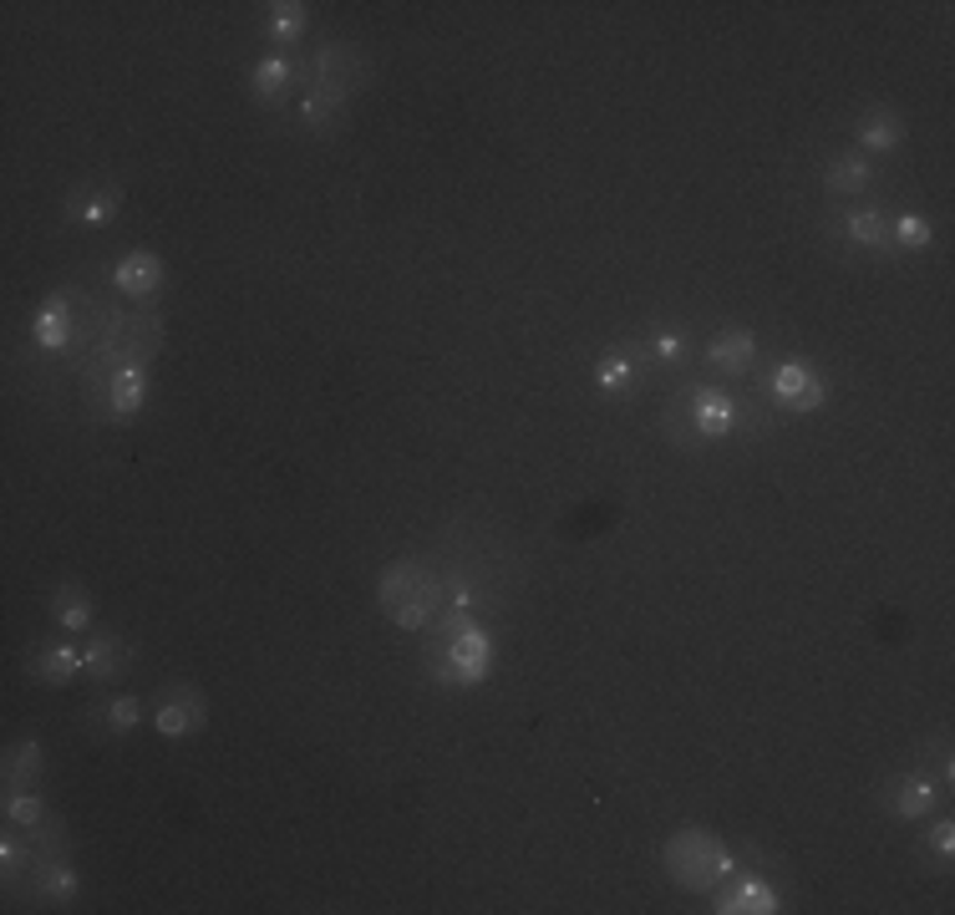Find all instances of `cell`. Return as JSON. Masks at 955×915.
Segmentation results:
<instances>
[{
	"mask_svg": "<svg viewBox=\"0 0 955 915\" xmlns=\"http://www.w3.org/2000/svg\"><path fill=\"white\" fill-rule=\"evenodd\" d=\"M376 595H382V611L392 615L396 626L418 631V626H428L432 611H438L442 585H438V575H432L428 565H418V560H396V565L382 570Z\"/></svg>",
	"mask_w": 955,
	"mask_h": 915,
	"instance_id": "1",
	"label": "cell"
},
{
	"mask_svg": "<svg viewBox=\"0 0 955 915\" xmlns=\"http://www.w3.org/2000/svg\"><path fill=\"white\" fill-rule=\"evenodd\" d=\"M666 875L686 891H712L716 879L732 875V855L727 844H716L706 829H681L666 844Z\"/></svg>",
	"mask_w": 955,
	"mask_h": 915,
	"instance_id": "2",
	"label": "cell"
},
{
	"mask_svg": "<svg viewBox=\"0 0 955 915\" xmlns=\"http://www.w3.org/2000/svg\"><path fill=\"white\" fill-rule=\"evenodd\" d=\"M489 672H493V641H489V631H478V626H458L448 651L432 656V676L442 686H478Z\"/></svg>",
	"mask_w": 955,
	"mask_h": 915,
	"instance_id": "3",
	"label": "cell"
},
{
	"mask_svg": "<svg viewBox=\"0 0 955 915\" xmlns=\"http://www.w3.org/2000/svg\"><path fill=\"white\" fill-rule=\"evenodd\" d=\"M773 398L793 412H813L824 408V376L813 372L808 362H783L773 372Z\"/></svg>",
	"mask_w": 955,
	"mask_h": 915,
	"instance_id": "4",
	"label": "cell"
},
{
	"mask_svg": "<svg viewBox=\"0 0 955 915\" xmlns=\"http://www.w3.org/2000/svg\"><path fill=\"white\" fill-rule=\"evenodd\" d=\"M153 727L163 737H189L193 727H203V697L193 692V686H173L163 697V707H158Z\"/></svg>",
	"mask_w": 955,
	"mask_h": 915,
	"instance_id": "5",
	"label": "cell"
},
{
	"mask_svg": "<svg viewBox=\"0 0 955 915\" xmlns=\"http://www.w3.org/2000/svg\"><path fill=\"white\" fill-rule=\"evenodd\" d=\"M351 82H356V57L346 47H325L315 51V77H311V92H331V97H346Z\"/></svg>",
	"mask_w": 955,
	"mask_h": 915,
	"instance_id": "6",
	"label": "cell"
},
{
	"mask_svg": "<svg viewBox=\"0 0 955 915\" xmlns=\"http://www.w3.org/2000/svg\"><path fill=\"white\" fill-rule=\"evenodd\" d=\"M158 280H163V260H158L153 250H132L128 260L112 270V285H118L122 295H153Z\"/></svg>",
	"mask_w": 955,
	"mask_h": 915,
	"instance_id": "7",
	"label": "cell"
},
{
	"mask_svg": "<svg viewBox=\"0 0 955 915\" xmlns=\"http://www.w3.org/2000/svg\"><path fill=\"white\" fill-rule=\"evenodd\" d=\"M931 804H935L931 773H905V778H895V788H889V808H895L899 820H925Z\"/></svg>",
	"mask_w": 955,
	"mask_h": 915,
	"instance_id": "8",
	"label": "cell"
},
{
	"mask_svg": "<svg viewBox=\"0 0 955 915\" xmlns=\"http://www.w3.org/2000/svg\"><path fill=\"white\" fill-rule=\"evenodd\" d=\"M753 356H757V341H753V331H742V325H732V331H722V336L712 341V366H722L727 376H742L753 366Z\"/></svg>",
	"mask_w": 955,
	"mask_h": 915,
	"instance_id": "9",
	"label": "cell"
},
{
	"mask_svg": "<svg viewBox=\"0 0 955 915\" xmlns=\"http://www.w3.org/2000/svg\"><path fill=\"white\" fill-rule=\"evenodd\" d=\"M716 911L722 915H773L777 911V891L773 885H763V879H747V885H737V891L722 895Z\"/></svg>",
	"mask_w": 955,
	"mask_h": 915,
	"instance_id": "10",
	"label": "cell"
},
{
	"mask_svg": "<svg viewBox=\"0 0 955 915\" xmlns=\"http://www.w3.org/2000/svg\"><path fill=\"white\" fill-rule=\"evenodd\" d=\"M82 672L97 676V682H112V676L128 672V646L118 636H97L92 646L82 651Z\"/></svg>",
	"mask_w": 955,
	"mask_h": 915,
	"instance_id": "11",
	"label": "cell"
},
{
	"mask_svg": "<svg viewBox=\"0 0 955 915\" xmlns=\"http://www.w3.org/2000/svg\"><path fill=\"white\" fill-rule=\"evenodd\" d=\"M692 422H696V433L702 438H727L732 428H737V408H732L722 392H702L692 408Z\"/></svg>",
	"mask_w": 955,
	"mask_h": 915,
	"instance_id": "12",
	"label": "cell"
},
{
	"mask_svg": "<svg viewBox=\"0 0 955 915\" xmlns=\"http://www.w3.org/2000/svg\"><path fill=\"white\" fill-rule=\"evenodd\" d=\"M860 143L874 148V153H889V148L905 143V122L895 118V112H864L860 118Z\"/></svg>",
	"mask_w": 955,
	"mask_h": 915,
	"instance_id": "13",
	"label": "cell"
},
{
	"mask_svg": "<svg viewBox=\"0 0 955 915\" xmlns=\"http://www.w3.org/2000/svg\"><path fill=\"white\" fill-rule=\"evenodd\" d=\"M51 621L67 631H87L92 626V595L82 591V585H61L57 601H51Z\"/></svg>",
	"mask_w": 955,
	"mask_h": 915,
	"instance_id": "14",
	"label": "cell"
},
{
	"mask_svg": "<svg viewBox=\"0 0 955 915\" xmlns=\"http://www.w3.org/2000/svg\"><path fill=\"white\" fill-rule=\"evenodd\" d=\"M31 672H37L41 682H51V686L72 682V676L82 672V651H77L72 641H67V646H47V651L37 656V662H31Z\"/></svg>",
	"mask_w": 955,
	"mask_h": 915,
	"instance_id": "15",
	"label": "cell"
},
{
	"mask_svg": "<svg viewBox=\"0 0 955 915\" xmlns=\"http://www.w3.org/2000/svg\"><path fill=\"white\" fill-rule=\"evenodd\" d=\"M41 778V743L37 737H21V743L11 747V758H6V788H31V783Z\"/></svg>",
	"mask_w": 955,
	"mask_h": 915,
	"instance_id": "16",
	"label": "cell"
},
{
	"mask_svg": "<svg viewBox=\"0 0 955 915\" xmlns=\"http://www.w3.org/2000/svg\"><path fill=\"white\" fill-rule=\"evenodd\" d=\"M290 92V61L285 57H264L260 67H254V97H260L264 108H280Z\"/></svg>",
	"mask_w": 955,
	"mask_h": 915,
	"instance_id": "17",
	"label": "cell"
},
{
	"mask_svg": "<svg viewBox=\"0 0 955 915\" xmlns=\"http://www.w3.org/2000/svg\"><path fill=\"white\" fill-rule=\"evenodd\" d=\"M824 183L834 193H860V189H869V163L860 153H838V158H828Z\"/></svg>",
	"mask_w": 955,
	"mask_h": 915,
	"instance_id": "18",
	"label": "cell"
},
{
	"mask_svg": "<svg viewBox=\"0 0 955 915\" xmlns=\"http://www.w3.org/2000/svg\"><path fill=\"white\" fill-rule=\"evenodd\" d=\"M31 336H37V346H47V351H61V346H67V341H72V311H67V301H51L47 311L37 315Z\"/></svg>",
	"mask_w": 955,
	"mask_h": 915,
	"instance_id": "19",
	"label": "cell"
},
{
	"mask_svg": "<svg viewBox=\"0 0 955 915\" xmlns=\"http://www.w3.org/2000/svg\"><path fill=\"white\" fill-rule=\"evenodd\" d=\"M143 372L138 366H122V372H112V382H108V408L118 412V418H132V412L143 408Z\"/></svg>",
	"mask_w": 955,
	"mask_h": 915,
	"instance_id": "20",
	"label": "cell"
},
{
	"mask_svg": "<svg viewBox=\"0 0 955 915\" xmlns=\"http://www.w3.org/2000/svg\"><path fill=\"white\" fill-rule=\"evenodd\" d=\"M6 820H11L16 829H31V834H37L41 824H47V804H41L31 788H16V794L6 798Z\"/></svg>",
	"mask_w": 955,
	"mask_h": 915,
	"instance_id": "21",
	"label": "cell"
},
{
	"mask_svg": "<svg viewBox=\"0 0 955 915\" xmlns=\"http://www.w3.org/2000/svg\"><path fill=\"white\" fill-rule=\"evenodd\" d=\"M37 895H41V901H72V895H77V869L67 865V859H51V865L41 869Z\"/></svg>",
	"mask_w": 955,
	"mask_h": 915,
	"instance_id": "22",
	"label": "cell"
},
{
	"mask_svg": "<svg viewBox=\"0 0 955 915\" xmlns=\"http://www.w3.org/2000/svg\"><path fill=\"white\" fill-rule=\"evenodd\" d=\"M305 21H311V11H305L300 0H285V6H270V37H275V41H300Z\"/></svg>",
	"mask_w": 955,
	"mask_h": 915,
	"instance_id": "23",
	"label": "cell"
},
{
	"mask_svg": "<svg viewBox=\"0 0 955 915\" xmlns=\"http://www.w3.org/2000/svg\"><path fill=\"white\" fill-rule=\"evenodd\" d=\"M118 204H122V193H118V189H97L92 199H77V204H72V219H77V224H108V219L118 214Z\"/></svg>",
	"mask_w": 955,
	"mask_h": 915,
	"instance_id": "24",
	"label": "cell"
},
{
	"mask_svg": "<svg viewBox=\"0 0 955 915\" xmlns=\"http://www.w3.org/2000/svg\"><path fill=\"white\" fill-rule=\"evenodd\" d=\"M341 102L346 97H331V92H311L305 102H300V112H305V122H311L315 133H331L335 118H341Z\"/></svg>",
	"mask_w": 955,
	"mask_h": 915,
	"instance_id": "25",
	"label": "cell"
},
{
	"mask_svg": "<svg viewBox=\"0 0 955 915\" xmlns=\"http://www.w3.org/2000/svg\"><path fill=\"white\" fill-rule=\"evenodd\" d=\"M884 234H889V229H884V214L879 209H860V214H848V240L854 244H884Z\"/></svg>",
	"mask_w": 955,
	"mask_h": 915,
	"instance_id": "26",
	"label": "cell"
},
{
	"mask_svg": "<svg viewBox=\"0 0 955 915\" xmlns=\"http://www.w3.org/2000/svg\"><path fill=\"white\" fill-rule=\"evenodd\" d=\"M631 376H635V366L625 362V356H605V362L595 366V386H600V392H621V386H631Z\"/></svg>",
	"mask_w": 955,
	"mask_h": 915,
	"instance_id": "27",
	"label": "cell"
},
{
	"mask_svg": "<svg viewBox=\"0 0 955 915\" xmlns=\"http://www.w3.org/2000/svg\"><path fill=\"white\" fill-rule=\"evenodd\" d=\"M651 346H656L661 362H681V356H686V336H681L676 325H656V331H651Z\"/></svg>",
	"mask_w": 955,
	"mask_h": 915,
	"instance_id": "28",
	"label": "cell"
},
{
	"mask_svg": "<svg viewBox=\"0 0 955 915\" xmlns=\"http://www.w3.org/2000/svg\"><path fill=\"white\" fill-rule=\"evenodd\" d=\"M895 240H899V244H909V250H919V244H931V224H925L919 214H899Z\"/></svg>",
	"mask_w": 955,
	"mask_h": 915,
	"instance_id": "29",
	"label": "cell"
},
{
	"mask_svg": "<svg viewBox=\"0 0 955 915\" xmlns=\"http://www.w3.org/2000/svg\"><path fill=\"white\" fill-rule=\"evenodd\" d=\"M108 727L112 733H132L138 727V697H118L108 707Z\"/></svg>",
	"mask_w": 955,
	"mask_h": 915,
	"instance_id": "30",
	"label": "cell"
},
{
	"mask_svg": "<svg viewBox=\"0 0 955 915\" xmlns=\"http://www.w3.org/2000/svg\"><path fill=\"white\" fill-rule=\"evenodd\" d=\"M931 844H935V855L951 859L955 855V829H951V824H935V839Z\"/></svg>",
	"mask_w": 955,
	"mask_h": 915,
	"instance_id": "31",
	"label": "cell"
}]
</instances>
